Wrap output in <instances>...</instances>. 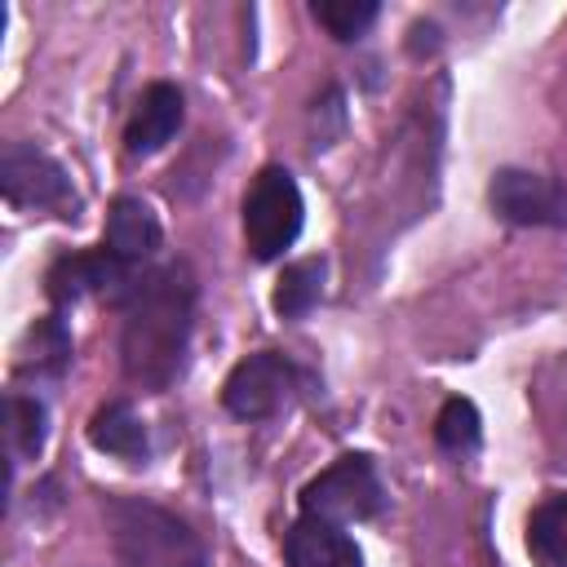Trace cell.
Masks as SVG:
<instances>
[{
	"mask_svg": "<svg viewBox=\"0 0 567 567\" xmlns=\"http://www.w3.org/2000/svg\"><path fill=\"white\" fill-rule=\"evenodd\" d=\"M195 297L199 288L186 261H159L137 275V284L120 301L124 381L159 394L182 377L195 328Z\"/></svg>",
	"mask_w": 567,
	"mask_h": 567,
	"instance_id": "6da1fadb",
	"label": "cell"
},
{
	"mask_svg": "<svg viewBox=\"0 0 567 567\" xmlns=\"http://www.w3.org/2000/svg\"><path fill=\"white\" fill-rule=\"evenodd\" d=\"M102 518L120 567H208L190 523L146 496H106Z\"/></svg>",
	"mask_w": 567,
	"mask_h": 567,
	"instance_id": "7a4b0ae2",
	"label": "cell"
},
{
	"mask_svg": "<svg viewBox=\"0 0 567 567\" xmlns=\"http://www.w3.org/2000/svg\"><path fill=\"white\" fill-rule=\"evenodd\" d=\"M301 221H306V199L297 177L284 164H266L244 190V244L252 261L284 257L297 244Z\"/></svg>",
	"mask_w": 567,
	"mask_h": 567,
	"instance_id": "3957f363",
	"label": "cell"
},
{
	"mask_svg": "<svg viewBox=\"0 0 567 567\" xmlns=\"http://www.w3.org/2000/svg\"><path fill=\"white\" fill-rule=\"evenodd\" d=\"M0 190L13 208L27 213H53V217H80V190L71 173L40 151L35 142H9L0 155Z\"/></svg>",
	"mask_w": 567,
	"mask_h": 567,
	"instance_id": "277c9868",
	"label": "cell"
},
{
	"mask_svg": "<svg viewBox=\"0 0 567 567\" xmlns=\"http://www.w3.org/2000/svg\"><path fill=\"white\" fill-rule=\"evenodd\" d=\"M385 505V487L377 478V465L372 456L363 452H346L337 456L323 474H315L306 487H301V514L310 518H328V523H363V518H377Z\"/></svg>",
	"mask_w": 567,
	"mask_h": 567,
	"instance_id": "5b68a950",
	"label": "cell"
},
{
	"mask_svg": "<svg viewBox=\"0 0 567 567\" xmlns=\"http://www.w3.org/2000/svg\"><path fill=\"white\" fill-rule=\"evenodd\" d=\"M301 385H306V372L288 354L257 350V354L239 359L230 368V377L221 381V408L239 421H270L284 408H292Z\"/></svg>",
	"mask_w": 567,
	"mask_h": 567,
	"instance_id": "8992f818",
	"label": "cell"
},
{
	"mask_svg": "<svg viewBox=\"0 0 567 567\" xmlns=\"http://www.w3.org/2000/svg\"><path fill=\"white\" fill-rule=\"evenodd\" d=\"M487 204L509 226H554L567 230V182L532 168H496Z\"/></svg>",
	"mask_w": 567,
	"mask_h": 567,
	"instance_id": "52a82bcc",
	"label": "cell"
},
{
	"mask_svg": "<svg viewBox=\"0 0 567 567\" xmlns=\"http://www.w3.org/2000/svg\"><path fill=\"white\" fill-rule=\"evenodd\" d=\"M142 270L124 266L111 248H93V252H62L49 275H44V292L53 306H75L84 297H106V301H124L128 288L137 284Z\"/></svg>",
	"mask_w": 567,
	"mask_h": 567,
	"instance_id": "ba28073f",
	"label": "cell"
},
{
	"mask_svg": "<svg viewBox=\"0 0 567 567\" xmlns=\"http://www.w3.org/2000/svg\"><path fill=\"white\" fill-rule=\"evenodd\" d=\"M182 120H186L182 89L177 84H164V80L159 84H146L142 97H137V106H133V115H128V124H124V151L128 155H155V151H164L177 137Z\"/></svg>",
	"mask_w": 567,
	"mask_h": 567,
	"instance_id": "9c48e42d",
	"label": "cell"
},
{
	"mask_svg": "<svg viewBox=\"0 0 567 567\" xmlns=\"http://www.w3.org/2000/svg\"><path fill=\"white\" fill-rule=\"evenodd\" d=\"M284 563L288 567H363V554L341 523L301 514L284 536Z\"/></svg>",
	"mask_w": 567,
	"mask_h": 567,
	"instance_id": "30bf717a",
	"label": "cell"
},
{
	"mask_svg": "<svg viewBox=\"0 0 567 567\" xmlns=\"http://www.w3.org/2000/svg\"><path fill=\"white\" fill-rule=\"evenodd\" d=\"M159 217L151 213V204H142L137 195H120L106 213V235H102V248H111L124 266L142 270L155 252H159Z\"/></svg>",
	"mask_w": 567,
	"mask_h": 567,
	"instance_id": "8fae6325",
	"label": "cell"
},
{
	"mask_svg": "<svg viewBox=\"0 0 567 567\" xmlns=\"http://www.w3.org/2000/svg\"><path fill=\"white\" fill-rule=\"evenodd\" d=\"M89 443L106 456H120V461H146L151 456V434H146V421L133 412V403L124 399H111L102 403L93 416H89Z\"/></svg>",
	"mask_w": 567,
	"mask_h": 567,
	"instance_id": "7c38bea8",
	"label": "cell"
},
{
	"mask_svg": "<svg viewBox=\"0 0 567 567\" xmlns=\"http://www.w3.org/2000/svg\"><path fill=\"white\" fill-rule=\"evenodd\" d=\"M66 368H71V332H66L62 315L35 319L22 337V346H18V377L58 381Z\"/></svg>",
	"mask_w": 567,
	"mask_h": 567,
	"instance_id": "4fadbf2b",
	"label": "cell"
},
{
	"mask_svg": "<svg viewBox=\"0 0 567 567\" xmlns=\"http://www.w3.org/2000/svg\"><path fill=\"white\" fill-rule=\"evenodd\" d=\"M323 275H328V261L323 257H301L292 266H284L275 292H270V306L279 319H301L315 310V301L323 297Z\"/></svg>",
	"mask_w": 567,
	"mask_h": 567,
	"instance_id": "5bb4252c",
	"label": "cell"
},
{
	"mask_svg": "<svg viewBox=\"0 0 567 567\" xmlns=\"http://www.w3.org/2000/svg\"><path fill=\"white\" fill-rule=\"evenodd\" d=\"M527 554L540 567H567V492L545 496L527 518Z\"/></svg>",
	"mask_w": 567,
	"mask_h": 567,
	"instance_id": "9a60e30c",
	"label": "cell"
},
{
	"mask_svg": "<svg viewBox=\"0 0 567 567\" xmlns=\"http://www.w3.org/2000/svg\"><path fill=\"white\" fill-rule=\"evenodd\" d=\"M4 412H9V447L18 461H35L44 452V439H49V412L35 394H22V390H9L4 399Z\"/></svg>",
	"mask_w": 567,
	"mask_h": 567,
	"instance_id": "2e32d148",
	"label": "cell"
},
{
	"mask_svg": "<svg viewBox=\"0 0 567 567\" xmlns=\"http://www.w3.org/2000/svg\"><path fill=\"white\" fill-rule=\"evenodd\" d=\"M434 443L452 456H470L483 443V416L470 399H447L434 416Z\"/></svg>",
	"mask_w": 567,
	"mask_h": 567,
	"instance_id": "e0dca14e",
	"label": "cell"
},
{
	"mask_svg": "<svg viewBox=\"0 0 567 567\" xmlns=\"http://www.w3.org/2000/svg\"><path fill=\"white\" fill-rule=\"evenodd\" d=\"M310 13H315V22H319L332 40H359V35L377 22L381 4H377V0H315Z\"/></svg>",
	"mask_w": 567,
	"mask_h": 567,
	"instance_id": "ac0fdd59",
	"label": "cell"
}]
</instances>
